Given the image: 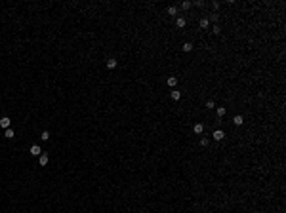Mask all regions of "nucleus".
I'll return each instance as SVG.
<instances>
[{
  "label": "nucleus",
  "instance_id": "obj_1",
  "mask_svg": "<svg viewBox=\"0 0 286 213\" xmlns=\"http://www.w3.org/2000/svg\"><path fill=\"white\" fill-rule=\"evenodd\" d=\"M10 126H12V120L8 118V116H2V118H0V128H2V130H8Z\"/></svg>",
  "mask_w": 286,
  "mask_h": 213
},
{
  "label": "nucleus",
  "instance_id": "obj_2",
  "mask_svg": "<svg viewBox=\"0 0 286 213\" xmlns=\"http://www.w3.org/2000/svg\"><path fill=\"white\" fill-rule=\"evenodd\" d=\"M193 131L197 133V135H200V133L204 131V124H202V122H197V124L193 126Z\"/></svg>",
  "mask_w": 286,
  "mask_h": 213
},
{
  "label": "nucleus",
  "instance_id": "obj_3",
  "mask_svg": "<svg viewBox=\"0 0 286 213\" xmlns=\"http://www.w3.org/2000/svg\"><path fill=\"white\" fill-rule=\"evenodd\" d=\"M31 154L32 156H40V154H42V149H40L38 145H31Z\"/></svg>",
  "mask_w": 286,
  "mask_h": 213
},
{
  "label": "nucleus",
  "instance_id": "obj_4",
  "mask_svg": "<svg viewBox=\"0 0 286 213\" xmlns=\"http://www.w3.org/2000/svg\"><path fill=\"white\" fill-rule=\"evenodd\" d=\"M166 84H168V88H176V86H178V78H176V76H168Z\"/></svg>",
  "mask_w": 286,
  "mask_h": 213
},
{
  "label": "nucleus",
  "instance_id": "obj_5",
  "mask_svg": "<svg viewBox=\"0 0 286 213\" xmlns=\"http://www.w3.org/2000/svg\"><path fill=\"white\" fill-rule=\"evenodd\" d=\"M212 137H214V141H223V137H225V133H223L221 130H216Z\"/></svg>",
  "mask_w": 286,
  "mask_h": 213
},
{
  "label": "nucleus",
  "instance_id": "obj_6",
  "mask_svg": "<svg viewBox=\"0 0 286 213\" xmlns=\"http://www.w3.org/2000/svg\"><path fill=\"white\" fill-rule=\"evenodd\" d=\"M48 160H50V158H48V154H46V152H42V154L38 156V164H40V166H46V164H48Z\"/></svg>",
  "mask_w": 286,
  "mask_h": 213
},
{
  "label": "nucleus",
  "instance_id": "obj_7",
  "mask_svg": "<svg viewBox=\"0 0 286 213\" xmlns=\"http://www.w3.org/2000/svg\"><path fill=\"white\" fill-rule=\"evenodd\" d=\"M233 124H235V126H242V124H244V116H242V114H236L235 118H233Z\"/></svg>",
  "mask_w": 286,
  "mask_h": 213
},
{
  "label": "nucleus",
  "instance_id": "obj_8",
  "mask_svg": "<svg viewBox=\"0 0 286 213\" xmlns=\"http://www.w3.org/2000/svg\"><path fill=\"white\" fill-rule=\"evenodd\" d=\"M170 97H172L174 101H179V99H181V91H178V89H172V91H170Z\"/></svg>",
  "mask_w": 286,
  "mask_h": 213
},
{
  "label": "nucleus",
  "instance_id": "obj_9",
  "mask_svg": "<svg viewBox=\"0 0 286 213\" xmlns=\"http://www.w3.org/2000/svg\"><path fill=\"white\" fill-rule=\"evenodd\" d=\"M116 65H118V63H116V59H113V57H111V59H107V69L113 70V69H116Z\"/></svg>",
  "mask_w": 286,
  "mask_h": 213
},
{
  "label": "nucleus",
  "instance_id": "obj_10",
  "mask_svg": "<svg viewBox=\"0 0 286 213\" xmlns=\"http://www.w3.org/2000/svg\"><path fill=\"white\" fill-rule=\"evenodd\" d=\"M4 137H6V139H13V137H15V131H13L12 128H8L6 131H4Z\"/></svg>",
  "mask_w": 286,
  "mask_h": 213
},
{
  "label": "nucleus",
  "instance_id": "obj_11",
  "mask_svg": "<svg viewBox=\"0 0 286 213\" xmlns=\"http://www.w3.org/2000/svg\"><path fill=\"white\" fill-rule=\"evenodd\" d=\"M216 112H217V116H219V118H223V116H225V112H227V108H225V106H216Z\"/></svg>",
  "mask_w": 286,
  "mask_h": 213
},
{
  "label": "nucleus",
  "instance_id": "obj_12",
  "mask_svg": "<svg viewBox=\"0 0 286 213\" xmlns=\"http://www.w3.org/2000/svg\"><path fill=\"white\" fill-rule=\"evenodd\" d=\"M198 25H200V29H208V25H210L208 17H202L200 21H198Z\"/></svg>",
  "mask_w": 286,
  "mask_h": 213
},
{
  "label": "nucleus",
  "instance_id": "obj_13",
  "mask_svg": "<svg viewBox=\"0 0 286 213\" xmlns=\"http://www.w3.org/2000/svg\"><path fill=\"white\" fill-rule=\"evenodd\" d=\"M185 23H187V21H185V17H178V19H176V27H179V29H183Z\"/></svg>",
  "mask_w": 286,
  "mask_h": 213
},
{
  "label": "nucleus",
  "instance_id": "obj_14",
  "mask_svg": "<svg viewBox=\"0 0 286 213\" xmlns=\"http://www.w3.org/2000/svg\"><path fill=\"white\" fill-rule=\"evenodd\" d=\"M183 51H185V53L193 51V44H191V42H185V44H183Z\"/></svg>",
  "mask_w": 286,
  "mask_h": 213
},
{
  "label": "nucleus",
  "instance_id": "obj_15",
  "mask_svg": "<svg viewBox=\"0 0 286 213\" xmlns=\"http://www.w3.org/2000/svg\"><path fill=\"white\" fill-rule=\"evenodd\" d=\"M166 13H168V15H176V13H178V8H176V6H170L168 10H166Z\"/></svg>",
  "mask_w": 286,
  "mask_h": 213
},
{
  "label": "nucleus",
  "instance_id": "obj_16",
  "mask_svg": "<svg viewBox=\"0 0 286 213\" xmlns=\"http://www.w3.org/2000/svg\"><path fill=\"white\" fill-rule=\"evenodd\" d=\"M206 108H208V110H214V108H216V103H214L212 99L206 101Z\"/></svg>",
  "mask_w": 286,
  "mask_h": 213
},
{
  "label": "nucleus",
  "instance_id": "obj_17",
  "mask_svg": "<svg viewBox=\"0 0 286 213\" xmlns=\"http://www.w3.org/2000/svg\"><path fill=\"white\" fill-rule=\"evenodd\" d=\"M40 139H42V141H48V139H50V131H48V130L42 131V133H40Z\"/></svg>",
  "mask_w": 286,
  "mask_h": 213
},
{
  "label": "nucleus",
  "instance_id": "obj_18",
  "mask_svg": "<svg viewBox=\"0 0 286 213\" xmlns=\"http://www.w3.org/2000/svg\"><path fill=\"white\" fill-rule=\"evenodd\" d=\"M191 6H193L191 2H181V4H179V8H183V10H189Z\"/></svg>",
  "mask_w": 286,
  "mask_h": 213
},
{
  "label": "nucleus",
  "instance_id": "obj_19",
  "mask_svg": "<svg viewBox=\"0 0 286 213\" xmlns=\"http://www.w3.org/2000/svg\"><path fill=\"white\" fill-rule=\"evenodd\" d=\"M200 145H202V147H208V145H210V139H208V137H202V139H200Z\"/></svg>",
  "mask_w": 286,
  "mask_h": 213
},
{
  "label": "nucleus",
  "instance_id": "obj_20",
  "mask_svg": "<svg viewBox=\"0 0 286 213\" xmlns=\"http://www.w3.org/2000/svg\"><path fill=\"white\" fill-rule=\"evenodd\" d=\"M208 21H214V23H216V21H217V15H216V13H212V15H210V19H208Z\"/></svg>",
  "mask_w": 286,
  "mask_h": 213
},
{
  "label": "nucleus",
  "instance_id": "obj_21",
  "mask_svg": "<svg viewBox=\"0 0 286 213\" xmlns=\"http://www.w3.org/2000/svg\"><path fill=\"white\" fill-rule=\"evenodd\" d=\"M219 32H221V29H219L217 25H214V34H219Z\"/></svg>",
  "mask_w": 286,
  "mask_h": 213
}]
</instances>
